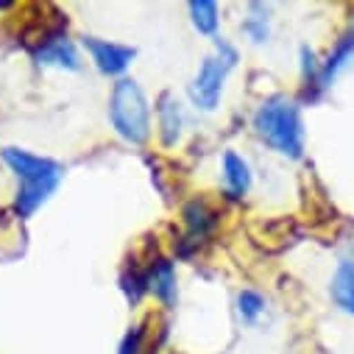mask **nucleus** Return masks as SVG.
<instances>
[{
  "label": "nucleus",
  "mask_w": 354,
  "mask_h": 354,
  "mask_svg": "<svg viewBox=\"0 0 354 354\" xmlns=\"http://www.w3.org/2000/svg\"><path fill=\"white\" fill-rule=\"evenodd\" d=\"M265 313V296L257 290H240L237 293V315L243 324H254Z\"/></svg>",
  "instance_id": "nucleus-14"
},
{
  "label": "nucleus",
  "mask_w": 354,
  "mask_h": 354,
  "mask_svg": "<svg viewBox=\"0 0 354 354\" xmlns=\"http://www.w3.org/2000/svg\"><path fill=\"white\" fill-rule=\"evenodd\" d=\"M221 182H223V196H229V198L248 196L254 176H251L248 162L237 151H223V159H221Z\"/></svg>",
  "instance_id": "nucleus-8"
},
{
  "label": "nucleus",
  "mask_w": 354,
  "mask_h": 354,
  "mask_svg": "<svg viewBox=\"0 0 354 354\" xmlns=\"http://www.w3.org/2000/svg\"><path fill=\"white\" fill-rule=\"evenodd\" d=\"M156 120H159V137L167 148H173L185 134V109L182 101L173 93H162L156 101Z\"/></svg>",
  "instance_id": "nucleus-7"
},
{
  "label": "nucleus",
  "mask_w": 354,
  "mask_h": 354,
  "mask_svg": "<svg viewBox=\"0 0 354 354\" xmlns=\"http://www.w3.org/2000/svg\"><path fill=\"white\" fill-rule=\"evenodd\" d=\"M109 123L129 145H145L151 137V106L134 78H120L109 95Z\"/></svg>",
  "instance_id": "nucleus-3"
},
{
  "label": "nucleus",
  "mask_w": 354,
  "mask_h": 354,
  "mask_svg": "<svg viewBox=\"0 0 354 354\" xmlns=\"http://www.w3.org/2000/svg\"><path fill=\"white\" fill-rule=\"evenodd\" d=\"M34 62L39 67H53V70H67V73L81 70V53H78L75 42L67 39V34H62V31L48 34L34 48Z\"/></svg>",
  "instance_id": "nucleus-6"
},
{
  "label": "nucleus",
  "mask_w": 354,
  "mask_h": 354,
  "mask_svg": "<svg viewBox=\"0 0 354 354\" xmlns=\"http://www.w3.org/2000/svg\"><path fill=\"white\" fill-rule=\"evenodd\" d=\"M354 64V28H348L337 45L329 50V56L321 62V70H318V86H332V81Z\"/></svg>",
  "instance_id": "nucleus-9"
},
{
  "label": "nucleus",
  "mask_w": 354,
  "mask_h": 354,
  "mask_svg": "<svg viewBox=\"0 0 354 354\" xmlns=\"http://www.w3.org/2000/svg\"><path fill=\"white\" fill-rule=\"evenodd\" d=\"M237 64V48L221 37H215V53L207 56L190 86H187V95H190V104L201 112H215L218 104H221V95H223V86H226V78L232 73V67Z\"/></svg>",
  "instance_id": "nucleus-4"
},
{
  "label": "nucleus",
  "mask_w": 354,
  "mask_h": 354,
  "mask_svg": "<svg viewBox=\"0 0 354 354\" xmlns=\"http://www.w3.org/2000/svg\"><path fill=\"white\" fill-rule=\"evenodd\" d=\"M240 28L248 37V42H254V45L268 42V37H271V9L262 6V3H248L245 20H243Z\"/></svg>",
  "instance_id": "nucleus-12"
},
{
  "label": "nucleus",
  "mask_w": 354,
  "mask_h": 354,
  "mask_svg": "<svg viewBox=\"0 0 354 354\" xmlns=\"http://www.w3.org/2000/svg\"><path fill=\"white\" fill-rule=\"evenodd\" d=\"M84 48L93 56V64L98 67V73L112 75V78H123V73L129 70V64L134 62L137 50L131 45H120V42H109L101 37H84Z\"/></svg>",
  "instance_id": "nucleus-5"
},
{
  "label": "nucleus",
  "mask_w": 354,
  "mask_h": 354,
  "mask_svg": "<svg viewBox=\"0 0 354 354\" xmlns=\"http://www.w3.org/2000/svg\"><path fill=\"white\" fill-rule=\"evenodd\" d=\"M0 159L17 179V193H15L17 218H31L37 209H42L64 179V167L56 159L31 153L26 148H15V145L3 148Z\"/></svg>",
  "instance_id": "nucleus-1"
},
{
  "label": "nucleus",
  "mask_w": 354,
  "mask_h": 354,
  "mask_svg": "<svg viewBox=\"0 0 354 354\" xmlns=\"http://www.w3.org/2000/svg\"><path fill=\"white\" fill-rule=\"evenodd\" d=\"M185 221H187V226H190L196 234H204V232L215 223V212H212L204 201H193V204H187V209H185Z\"/></svg>",
  "instance_id": "nucleus-15"
},
{
  "label": "nucleus",
  "mask_w": 354,
  "mask_h": 354,
  "mask_svg": "<svg viewBox=\"0 0 354 354\" xmlns=\"http://www.w3.org/2000/svg\"><path fill=\"white\" fill-rule=\"evenodd\" d=\"M257 137L288 159H299L304 153V123L301 109L288 95H274L262 101L254 112Z\"/></svg>",
  "instance_id": "nucleus-2"
},
{
  "label": "nucleus",
  "mask_w": 354,
  "mask_h": 354,
  "mask_svg": "<svg viewBox=\"0 0 354 354\" xmlns=\"http://www.w3.org/2000/svg\"><path fill=\"white\" fill-rule=\"evenodd\" d=\"M329 293H332V301L354 315V259H343L335 274H332V282H329Z\"/></svg>",
  "instance_id": "nucleus-11"
},
{
  "label": "nucleus",
  "mask_w": 354,
  "mask_h": 354,
  "mask_svg": "<svg viewBox=\"0 0 354 354\" xmlns=\"http://www.w3.org/2000/svg\"><path fill=\"white\" fill-rule=\"evenodd\" d=\"M145 290L153 293L165 307H173L176 304V268L170 259H156L151 268L145 271Z\"/></svg>",
  "instance_id": "nucleus-10"
},
{
  "label": "nucleus",
  "mask_w": 354,
  "mask_h": 354,
  "mask_svg": "<svg viewBox=\"0 0 354 354\" xmlns=\"http://www.w3.org/2000/svg\"><path fill=\"white\" fill-rule=\"evenodd\" d=\"M190 20H193L198 34L215 37L218 26H221V9H218V3H212V0H193L190 3Z\"/></svg>",
  "instance_id": "nucleus-13"
}]
</instances>
